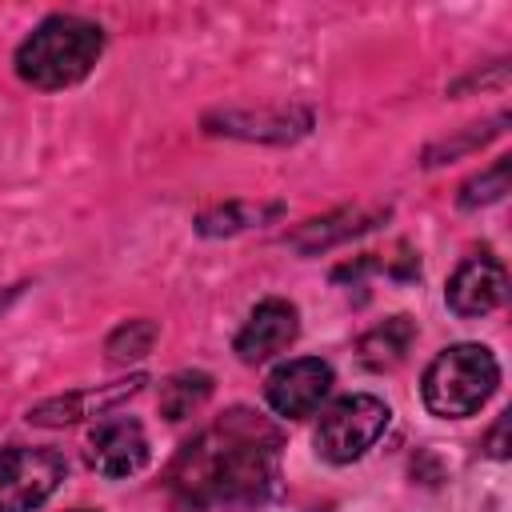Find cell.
<instances>
[{"instance_id": "cell-1", "label": "cell", "mask_w": 512, "mask_h": 512, "mask_svg": "<svg viewBox=\"0 0 512 512\" xmlns=\"http://www.w3.org/2000/svg\"><path fill=\"white\" fill-rule=\"evenodd\" d=\"M280 476V428L260 412L232 408L196 432L168 464L172 492L192 508L256 504Z\"/></svg>"}, {"instance_id": "cell-2", "label": "cell", "mask_w": 512, "mask_h": 512, "mask_svg": "<svg viewBox=\"0 0 512 512\" xmlns=\"http://www.w3.org/2000/svg\"><path fill=\"white\" fill-rule=\"evenodd\" d=\"M104 52V28L72 16V12H56L44 16L16 48V76L32 88L44 92H60L80 84L96 60Z\"/></svg>"}, {"instance_id": "cell-3", "label": "cell", "mask_w": 512, "mask_h": 512, "mask_svg": "<svg viewBox=\"0 0 512 512\" xmlns=\"http://www.w3.org/2000/svg\"><path fill=\"white\" fill-rule=\"evenodd\" d=\"M496 384H500V364H496L492 348L464 340V344H448L444 352L432 356V364L424 368V380H420V396L432 416L464 420L488 404Z\"/></svg>"}, {"instance_id": "cell-4", "label": "cell", "mask_w": 512, "mask_h": 512, "mask_svg": "<svg viewBox=\"0 0 512 512\" xmlns=\"http://www.w3.org/2000/svg\"><path fill=\"white\" fill-rule=\"evenodd\" d=\"M392 420V408L372 396V392H352V396H340L332 400L324 412H320V424H316V452L328 460V464H352L360 460L388 428Z\"/></svg>"}, {"instance_id": "cell-5", "label": "cell", "mask_w": 512, "mask_h": 512, "mask_svg": "<svg viewBox=\"0 0 512 512\" xmlns=\"http://www.w3.org/2000/svg\"><path fill=\"white\" fill-rule=\"evenodd\" d=\"M68 464L56 448H0V512H36L64 480Z\"/></svg>"}, {"instance_id": "cell-6", "label": "cell", "mask_w": 512, "mask_h": 512, "mask_svg": "<svg viewBox=\"0 0 512 512\" xmlns=\"http://www.w3.org/2000/svg\"><path fill=\"white\" fill-rule=\"evenodd\" d=\"M332 388V364L320 356H296L284 360L268 372L264 380V400L276 416L284 420H304L320 408V400Z\"/></svg>"}, {"instance_id": "cell-7", "label": "cell", "mask_w": 512, "mask_h": 512, "mask_svg": "<svg viewBox=\"0 0 512 512\" xmlns=\"http://www.w3.org/2000/svg\"><path fill=\"white\" fill-rule=\"evenodd\" d=\"M508 300V268L500 256H468L444 288V304L460 316V320H476L496 312Z\"/></svg>"}, {"instance_id": "cell-8", "label": "cell", "mask_w": 512, "mask_h": 512, "mask_svg": "<svg viewBox=\"0 0 512 512\" xmlns=\"http://www.w3.org/2000/svg\"><path fill=\"white\" fill-rule=\"evenodd\" d=\"M152 448H148V436H144V424L132 420V416H112V420H100L92 432H88V464L108 476V480H124V476H136L144 464H148Z\"/></svg>"}, {"instance_id": "cell-9", "label": "cell", "mask_w": 512, "mask_h": 512, "mask_svg": "<svg viewBox=\"0 0 512 512\" xmlns=\"http://www.w3.org/2000/svg\"><path fill=\"white\" fill-rule=\"evenodd\" d=\"M296 336H300V312H296V304L284 300V296H268V300H260L248 312L244 328L236 332V356L244 364H264L276 352H284Z\"/></svg>"}, {"instance_id": "cell-10", "label": "cell", "mask_w": 512, "mask_h": 512, "mask_svg": "<svg viewBox=\"0 0 512 512\" xmlns=\"http://www.w3.org/2000/svg\"><path fill=\"white\" fill-rule=\"evenodd\" d=\"M144 384V372L128 376V380H116L108 388H88V392H72V396H56V400H44L36 408H28V424H44V428H64V424H76L84 416H104L112 412L120 400L136 396Z\"/></svg>"}, {"instance_id": "cell-11", "label": "cell", "mask_w": 512, "mask_h": 512, "mask_svg": "<svg viewBox=\"0 0 512 512\" xmlns=\"http://www.w3.org/2000/svg\"><path fill=\"white\" fill-rule=\"evenodd\" d=\"M224 128L216 132H228V136H244V140H292V136H304L312 116L304 108H276V112H224L220 116Z\"/></svg>"}, {"instance_id": "cell-12", "label": "cell", "mask_w": 512, "mask_h": 512, "mask_svg": "<svg viewBox=\"0 0 512 512\" xmlns=\"http://www.w3.org/2000/svg\"><path fill=\"white\" fill-rule=\"evenodd\" d=\"M412 340H416L412 316H388L384 324H376L372 332L360 336V364L372 372L396 368L404 360V352L412 348Z\"/></svg>"}, {"instance_id": "cell-13", "label": "cell", "mask_w": 512, "mask_h": 512, "mask_svg": "<svg viewBox=\"0 0 512 512\" xmlns=\"http://www.w3.org/2000/svg\"><path fill=\"white\" fill-rule=\"evenodd\" d=\"M208 396H212V376L208 372H176L160 384V416L164 420H184Z\"/></svg>"}, {"instance_id": "cell-14", "label": "cell", "mask_w": 512, "mask_h": 512, "mask_svg": "<svg viewBox=\"0 0 512 512\" xmlns=\"http://www.w3.org/2000/svg\"><path fill=\"white\" fill-rule=\"evenodd\" d=\"M352 212H332V216H324V220H308L296 236H292V248L296 252H320V248H328V244H336V240H344V236H356V232H364L380 212H368V216H356L352 224H344Z\"/></svg>"}, {"instance_id": "cell-15", "label": "cell", "mask_w": 512, "mask_h": 512, "mask_svg": "<svg viewBox=\"0 0 512 512\" xmlns=\"http://www.w3.org/2000/svg\"><path fill=\"white\" fill-rule=\"evenodd\" d=\"M508 168H512V160L508 156H500V160H492L484 172H476L472 180H464L460 184V196H456V204L460 208H484V204H496L504 192H508Z\"/></svg>"}, {"instance_id": "cell-16", "label": "cell", "mask_w": 512, "mask_h": 512, "mask_svg": "<svg viewBox=\"0 0 512 512\" xmlns=\"http://www.w3.org/2000/svg\"><path fill=\"white\" fill-rule=\"evenodd\" d=\"M156 344V324L152 320H128L108 336V356L112 360H140Z\"/></svg>"}, {"instance_id": "cell-17", "label": "cell", "mask_w": 512, "mask_h": 512, "mask_svg": "<svg viewBox=\"0 0 512 512\" xmlns=\"http://www.w3.org/2000/svg\"><path fill=\"white\" fill-rule=\"evenodd\" d=\"M252 216L260 220V212H252V208H244V204H220V208L204 212V216L196 220V228H200L204 236H220V232H240V228H248V224H252Z\"/></svg>"}, {"instance_id": "cell-18", "label": "cell", "mask_w": 512, "mask_h": 512, "mask_svg": "<svg viewBox=\"0 0 512 512\" xmlns=\"http://www.w3.org/2000/svg\"><path fill=\"white\" fill-rule=\"evenodd\" d=\"M484 448H488L492 460H504V456H508V412H500V420H496V428L488 432Z\"/></svg>"}, {"instance_id": "cell-19", "label": "cell", "mask_w": 512, "mask_h": 512, "mask_svg": "<svg viewBox=\"0 0 512 512\" xmlns=\"http://www.w3.org/2000/svg\"><path fill=\"white\" fill-rule=\"evenodd\" d=\"M76 512H92V508H76Z\"/></svg>"}]
</instances>
